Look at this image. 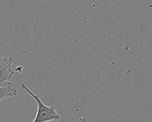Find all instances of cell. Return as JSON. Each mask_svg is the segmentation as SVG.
<instances>
[{"mask_svg":"<svg viewBox=\"0 0 152 122\" xmlns=\"http://www.w3.org/2000/svg\"><path fill=\"white\" fill-rule=\"evenodd\" d=\"M20 85L34 99L37 104L36 115L31 122H48L52 120H59L61 118L59 114L56 112L53 106L48 107L45 105L40 99L39 95L33 93L24 83L21 82Z\"/></svg>","mask_w":152,"mask_h":122,"instance_id":"6da1fadb","label":"cell"},{"mask_svg":"<svg viewBox=\"0 0 152 122\" xmlns=\"http://www.w3.org/2000/svg\"><path fill=\"white\" fill-rule=\"evenodd\" d=\"M12 61L11 57H0V86H2L4 83L10 80L14 74L12 70Z\"/></svg>","mask_w":152,"mask_h":122,"instance_id":"7a4b0ae2","label":"cell"},{"mask_svg":"<svg viewBox=\"0 0 152 122\" xmlns=\"http://www.w3.org/2000/svg\"><path fill=\"white\" fill-rule=\"evenodd\" d=\"M17 95V89L12 86V84L10 86H0V101L7 98L14 96Z\"/></svg>","mask_w":152,"mask_h":122,"instance_id":"3957f363","label":"cell"},{"mask_svg":"<svg viewBox=\"0 0 152 122\" xmlns=\"http://www.w3.org/2000/svg\"><path fill=\"white\" fill-rule=\"evenodd\" d=\"M80 122H88L84 117H82V118H80Z\"/></svg>","mask_w":152,"mask_h":122,"instance_id":"277c9868","label":"cell"}]
</instances>
